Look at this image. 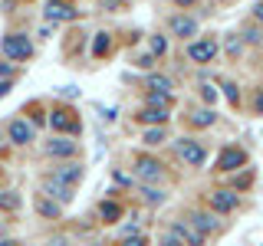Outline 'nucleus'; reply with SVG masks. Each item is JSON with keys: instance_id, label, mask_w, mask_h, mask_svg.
I'll return each mask as SVG.
<instances>
[{"instance_id": "obj_1", "label": "nucleus", "mask_w": 263, "mask_h": 246, "mask_svg": "<svg viewBox=\"0 0 263 246\" xmlns=\"http://www.w3.org/2000/svg\"><path fill=\"white\" fill-rule=\"evenodd\" d=\"M0 49H4V56L10 63H23L33 56V43L23 33H10V36H4V43H0Z\"/></svg>"}, {"instance_id": "obj_2", "label": "nucleus", "mask_w": 263, "mask_h": 246, "mask_svg": "<svg viewBox=\"0 0 263 246\" xmlns=\"http://www.w3.org/2000/svg\"><path fill=\"white\" fill-rule=\"evenodd\" d=\"M178 158L184 164H191V168H201L204 161H208V151H204L201 141H191V138H181L178 141Z\"/></svg>"}, {"instance_id": "obj_3", "label": "nucleus", "mask_w": 263, "mask_h": 246, "mask_svg": "<svg viewBox=\"0 0 263 246\" xmlns=\"http://www.w3.org/2000/svg\"><path fill=\"white\" fill-rule=\"evenodd\" d=\"M243 164H247V151H243V148H224V151H220V158H217V171L230 174V171L243 168Z\"/></svg>"}, {"instance_id": "obj_4", "label": "nucleus", "mask_w": 263, "mask_h": 246, "mask_svg": "<svg viewBox=\"0 0 263 246\" xmlns=\"http://www.w3.org/2000/svg\"><path fill=\"white\" fill-rule=\"evenodd\" d=\"M171 233H175L184 246H204V233L191 223V220H181V223H175V227H171Z\"/></svg>"}, {"instance_id": "obj_5", "label": "nucleus", "mask_w": 263, "mask_h": 246, "mask_svg": "<svg viewBox=\"0 0 263 246\" xmlns=\"http://www.w3.org/2000/svg\"><path fill=\"white\" fill-rule=\"evenodd\" d=\"M76 7L72 4H66V0H49L46 4V20H53V23H69V20H76Z\"/></svg>"}, {"instance_id": "obj_6", "label": "nucleus", "mask_w": 263, "mask_h": 246, "mask_svg": "<svg viewBox=\"0 0 263 246\" xmlns=\"http://www.w3.org/2000/svg\"><path fill=\"white\" fill-rule=\"evenodd\" d=\"M43 194L53 197L56 203H69L72 197H76V194H72V184H63V180H56V177H46L43 180Z\"/></svg>"}, {"instance_id": "obj_7", "label": "nucleus", "mask_w": 263, "mask_h": 246, "mask_svg": "<svg viewBox=\"0 0 263 246\" xmlns=\"http://www.w3.org/2000/svg\"><path fill=\"white\" fill-rule=\"evenodd\" d=\"M217 56V43L214 39H197V43L187 46V59L191 63H211Z\"/></svg>"}, {"instance_id": "obj_8", "label": "nucleus", "mask_w": 263, "mask_h": 246, "mask_svg": "<svg viewBox=\"0 0 263 246\" xmlns=\"http://www.w3.org/2000/svg\"><path fill=\"white\" fill-rule=\"evenodd\" d=\"M208 200H211V207L217 213H234L237 203H240V200H237V191H211Z\"/></svg>"}, {"instance_id": "obj_9", "label": "nucleus", "mask_w": 263, "mask_h": 246, "mask_svg": "<svg viewBox=\"0 0 263 246\" xmlns=\"http://www.w3.org/2000/svg\"><path fill=\"white\" fill-rule=\"evenodd\" d=\"M7 135H10L13 145H30L33 141V125L27 118H13L10 125H7Z\"/></svg>"}, {"instance_id": "obj_10", "label": "nucleus", "mask_w": 263, "mask_h": 246, "mask_svg": "<svg viewBox=\"0 0 263 246\" xmlns=\"http://www.w3.org/2000/svg\"><path fill=\"white\" fill-rule=\"evenodd\" d=\"M43 154L46 158H72V154H76V141H69V138H53V141L43 145Z\"/></svg>"}, {"instance_id": "obj_11", "label": "nucleus", "mask_w": 263, "mask_h": 246, "mask_svg": "<svg viewBox=\"0 0 263 246\" xmlns=\"http://www.w3.org/2000/svg\"><path fill=\"white\" fill-rule=\"evenodd\" d=\"M135 174L142 177V180H161V164L158 161H152V158H138L135 161Z\"/></svg>"}, {"instance_id": "obj_12", "label": "nucleus", "mask_w": 263, "mask_h": 246, "mask_svg": "<svg viewBox=\"0 0 263 246\" xmlns=\"http://www.w3.org/2000/svg\"><path fill=\"white\" fill-rule=\"evenodd\" d=\"M171 33L181 39H191L197 33V20H191V16H171Z\"/></svg>"}, {"instance_id": "obj_13", "label": "nucleus", "mask_w": 263, "mask_h": 246, "mask_svg": "<svg viewBox=\"0 0 263 246\" xmlns=\"http://www.w3.org/2000/svg\"><path fill=\"white\" fill-rule=\"evenodd\" d=\"M36 213L40 217H46V220H60V213H63V207L53 200V197H46V194H40L36 197Z\"/></svg>"}, {"instance_id": "obj_14", "label": "nucleus", "mask_w": 263, "mask_h": 246, "mask_svg": "<svg viewBox=\"0 0 263 246\" xmlns=\"http://www.w3.org/2000/svg\"><path fill=\"white\" fill-rule=\"evenodd\" d=\"M49 177L63 180V184H76V180L82 177V164H63V168H56Z\"/></svg>"}, {"instance_id": "obj_15", "label": "nucleus", "mask_w": 263, "mask_h": 246, "mask_svg": "<svg viewBox=\"0 0 263 246\" xmlns=\"http://www.w3.org/2000/svg\"><path fill=\"white\" fill-rule=\"evenodd\" d=\"M49 125H53L56 131H76L79 125H76V118H72V112H63V109H56L53 115H49Z\"/></svg>"}, {"instance_id": "obj_16", "label": "nucleus", "mask_w": 263, "mask_h": 246, "mask_svg": "<svg viewBox=\"0 0 263 246\" xmlns=\"http://www.w3.org/2000/svg\"><path fill=\"white\" fill-rule=\"evenodd\" d=\"M138 118H142L145 125H164V121L171 118V109H148V105H145Z\"/></svg>"}, {"instance_id": "obj_17", "label": "nucleus", "mask_w": 263, "mask_h": 246, "mask_svg": "<svg viewBox=\"0 0 263 246\" xmlns=\"http://www.w3.org/2000/svg\"><path fill=\"white\" fill-rule=\"evenodd\" d=\"M145 89H148V92H171V95H175V82H171L168 76H148Z\"/></svg>"}, {"instance_id": "obj_18", "label": "nucleus", "mask_w": 263, "mask_h": 246, "mask_svg": "<svg viewBox=\"0 0 263 246\" xmlns=\"http://www.w3.org/2000/svg\"><path fill=\"white\" fill-rule=\"evenodd\" d=\"M99 217H102L105 223H115V220L122 217V207H119V203H112V200H102V203H99Z\"/></svg>"}, {"instance_id": "obj_19", "label": "nucleus", "mask_w": 263, "mask_h": 246, "mask_svg": "<svg viewBox=\"0 0 263 246\" xmlns=\"http://www.w3.org/2000/svg\"><path fill=\"white\" fill-rule=\"evenodd\" d=\"M171 102H175L171 92H148V109H168Z\"/></svg>"}, {"instance_id": "obj_20", "label": "nucleus", "mask_w": 263, "mask_h": 246, "mask_svg": "<svg viewBox=\"0 0 263 246\" xmlns=\"http://www.w3.org/2000/svg\"><path fill=\"white\" fill-rule=\"evenodd\" d=\"M142 141L148 148H155V145H161L164 141V128L161 125H152V128H145V135H142Z\"/></svg>"}, {"instance_id": "obj_21", "label": "nucleus", "mask_w": 263, "mask_h": 246, "mask_svg": "<svg viewBox=\"0 0 263 246\" xmlns=\"http://www.w3.org/2000/svg\"><path fill=\"white\" fill-rule=\"evenodd\" d=\"M0 210H20V194H16V191H4V194H0Z\"/></svg>"}, {"instance_id": "obj_22", "label": "nucleus", "mask_w": 263, "mask_h": 246, "mask_svg": "<svg viewBox=\"0 0 263 246\" xmlns=\"http://www.w3.org/2000/svg\"><path fill=\"white\" fill-rule=\"evenodd\" d=\"M191 223L197 230H217V220H214L211 213H191Z\"/></svg>"}, {"instance_id": "obj_23", "label": "nucleus", "mask_w": 263, "mask_h": 246, "mask_svg": "<svg viewBox=\"0 0 263 246\" xmlns=\"http://www.w3.org/2000/svg\"><path fill=\"white\" fill-rule=\"evenodd\" d=\"M109 53V33H96L92 39V56H105Z\"/></svg>"}, {"instance_id": "obj_24", "label": "nucleus", "mask_w": 263, "mask_h": 246, "mask_svg": "<svg viewBox=\"0 0 263 246\" xmlns=\"http://www.w3.org/2000/svg\"><path fill=\"white\" fill-rule=\"evenodd\" d=\"M214 118H217V115H214L211 109H197L191 115V125H214Z\"/></svg>"}, {"instance_id": "obj_25", "label": "nucleus", "mask_w": 263, "mask_h": 246, "mask_svg": "<svg viewBox=\"0 0 263 246\" xmlns=\"http://www.w3.org/2000/svg\"><path fill=\"white\" fill-rule=\"evenodd\" d=\"M142 200H145V203H161V200H164V194H161V191H155V187H142Z\"/></svg>"}, {"instance_id": "obj_26", "label": "nucleus", "mask_w": 263, "mask_h": 246, "mask_svg": "<svg viewBox=\"0 0 263 246\" xmlns=\"http://www.w3.org/2000/svg\"><path fill=\"white\" fill-rule=\"evenodd\" d=\"M164 49H168V43H164V36H152V56H161Z\"/></svg>"}, {"instance_id": "obj_27", "label": "nucleus", "mask_w": 263, "mask_h": 246, "mask_svg": "<svg viewBox=\"0 0 263 246\" xmlns=\"http://www.w3.org/2000/svg\"><path fill=\"white\" fill-rule=\"evenodd\" d=\"M122 246H148V236H125V240H122Z\"/></svg>"}, {"instance_id": "obj_28", "label": "nucleus", "mask_w": 263, "mask_h": 246, "mask_svg": "<svg viewBox=\"0 0 263 246\" xmlns=\"http://www.w3.org/2000/svg\"><path fill=\"white\" fill-rule=\"evenodd\" d=\"M135 66H138V69H152V66H155V56H152V53L138 56V59H135Z\"/></svg>"}, {"instance_id": "obj_29", "label": "nucleus", "mask_w": 263, "mask_h": 246, "mask_svg": "<svg viewBox=\"0 0 263 246\" xmlns=\"http://www.w3.org/2000/svg\"><path fill=\"white\" fill-rule=\"evenodd\" d=\"M161 246H184V243H181L178 236H175V233H171V230H168V233L161 236Z\"/></svg>"}, {"instance_id": "obj_30", "label": "nucleus", "mask_w": 263, "mask_h": 246, "mask_svg": "<svg viewBox=\"0 0 263 246\" xmlns=\"http://www.w3.org/2000/svg\"><path fill=\"white\" fill-rule=\"evenodd\" d=\"M0 79H13V66H10V59L0 63Z\"/></svg>"}, {"instance_id": "obj_31", "label": "nucleus", "mask_w": 263, "mask_h": 246, "mask_svg": "<svg viewBox=\"0 0 263 246\" xmlns=\"http://www.w3.org/2000/svg\"><path fill=\"white\" fill-rule=\"evenodd\" d=\"M201 95H204V102H214V98H217V92H214L211 86H201Z\"/></svg>"}, {"instance_id": "obj_32", "label": "nucleus", "mask_w": 263, "mask_h": 246, "mask_svg": "<svg viewBox=\"0 0 263 246\" xmlns=\"http://www.w3.org/2000/svg\"><path fill=\"white\" fill-rule=\"evenodd\" d=\"M253 112H257V115H263V89L257 92V98H253Z\"/></svg>"}, {"instance_id": "obj_33", "label": "nucleus", "mask_w": 263, "mask_h": 246, "mask_svg": "<svg viewBox=\"0 0 263 246\" xmlns=\"http://www.w3.org/2000/svg\"><path fill=\"white\" fill-rule=\"evenodd\" d=\"M112 177H115V184H122V187H128V184H132V177H125V174H122V171H115Z\"/></svg>"}, {"instance_id": "obj_34", "label": "nucleus", "mask_w": 263, "mask_h": 246, "mask_svg": "<svg viewBox=\"0 0 263 246\" xmlns=\"http://www.w3.org/2000/svg\"><path fill=\"white\" fill-rule=\"evenodd\" d=\"M60 95H63V98H76L79 89H72V86H69V89H60Z\"/></svg>"}, {"instance_id": "obj_35", "label": "nucleus", "mask_w": 263, "mask_h": 246, "mask_svg": "<svg viewBox=\"0 0 263 246\" xmlns=\"http://www.w3.org/2000/svg\"><path fill=\"white\" fill-rule=\"evenodd\" d=\"M224 95L230 98V102H237V86H224Z\"/></svg>"}, {"instance_id": "obj_36", "label": "nucleus", "mask_w": 263, "mask_h": 246, "mask_svg": "<svg viewBox=\"0 0 263 246\" xmlns=\"http://www.w3.org/2000/svg\"><path fill=\"white\" fill-rule=\"evenodd\" d=\"M247 39H250V43H260L263 36H260V30H247Z\"/></svg>"}, {"instance_id": "obj_37", "label": "nucleus", "mask_w": 263, "mask_h": 246, "mask_svg": "<svg viewBox=\"0 0 263 246\" xmlns=\"http://www.w3.org/2000/svg\"><path fill=\"white\" fill-rule=\"evenodd\" d=\"M7 92H10V79H0V98H4Z\"/></svg>"}, {"instance_id": "obj_38", "label": "nucleus", "mask_w": 263, "mask_h": 246, "mask_svg": "<svg viewBox=\"0 0 263 246\" xmlns=\"http://www.w3.org/2000/svg\"><path fill=\"white\" fill-rule=\"evenodd\" d=\"M253 16H257V20L263 23V0H260V4H257V7H253Z\"/></svg>"}, {"instance_id": "obj_39", "label": "nucleus", "mask_w": 263, "mask_h": 246, "mask_svg": "<svg viewBox=\"0 0 263 246\" xmlns=\"http://www.w3.org/2000/svg\"><path fill=\"white\" fill-rule=\"evenodd\" d=\"M46 246H66V240H63V236H53V240H49Z\"/></svg>"}, {"instance_id": "obj_40", "label": "nucleus", "mask_w": 263, "mask_h": 246, "mask_svg": "<svg viewBox=\"0 0 263 246\" xmlns=\"http://www.w3.org/2000/svg\"><path fill=\"white\" fill-rule=\"evenodd\" d=\"M178 7H191V4H197V0H175Z\"/></svg>"}, {"instance_id": "obj_41", "label": "nucleus", "mask_w": 263, "mask_h": 246, "mask_svg": "<svg viewBox=\"0 0 263 246\" xmlns=\"http://www.w3.org/2000/svg\"><path fill=\"white\" fill-rule=\"evenodd\" d=\"M0 246H20V243H13V240H0Z\"/></svg>"}, {"instance_id": "obj_42", "label": "nucleus", "mask_w": 263, "mask_h": 246, "mask_svg": "<svg viewBox=\"0 0 263 246\" xmlns=\"http://www.w3.org/2000/svg\"><path fill=\"white\" fill-rule=\"evenodd\" d=\"M0 233H4V227H0Z\"/></svg>"}]
</instances>
